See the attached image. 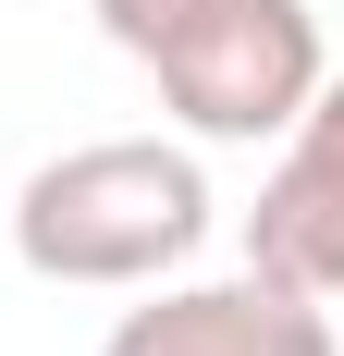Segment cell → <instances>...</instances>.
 Instances as JSON below:
<instances>
[{
  "label": "cell",
  "instance_id": "6da1fadb",
  "mask_svg": "<svg viewBox=\"0 0 344 356\" xmlns=\"http://www.w3.org/2000/svg\"><path fill=\"white\" fill-rule=\"evenodd\" d=\"M209 234V184L160 136H99L37 160L13 197V258L37 283H148Z\"/></svg>",
  "mask_w": 344,
  "mask_h": 356
},
{
  "label": "cell",
  "instance_id": "5b68a950",
  "mask_svg": "<svg viewBox=\"0 0 344 356\" xmlns=\"http://www.w3.org/2000/svg\"><path fill=\"white\" fill-rule=\"evenodd\" d=\"M185 13H209V0H99V25L123 37V49H136V62H148V49H160L172 25H185Z\"/></svg>",
  "mask_w": 344,
  "mask_h": 356
},
{
  "label": "cell",
  "instance_id": "277c9868",
  "mask_svg": "<svg viewBox=\"0 0 344 356\" xmlns=\"http://www.w3.org/2000/svg\"><path fill=\"white\" fill-rule=\"evenodd\" d=\"M99 356H332V307L271 270H234V283H185L160 307H123Z\"/></svg>",
  "mask_w": 344,
  "mask_h": 356
},
{
  "label": "cell",
  "instance_id": "7a4b0ae2",
  "mask_svg": "<svg viewBox=\"0 0 344 356\" xmlns=\"http://www.w3.org/2000/svg\"><path fill=\"white\" fill-rule=\"evenodd\" d=\"M148 74L197 136H283L320 86V13L308 0H209L148 49Z\"/></svg>",
  "mask_w": 344,
  "mask_h": 356
},
{
  "label": "cell",
  "instance_id": "3957f363",
  "mask_svg": "<svg viewBox=\"0 0 344 356\" xmlns=\"http://www.w3.org/2000/svg\"><path fill=\"white\" fill-rule=\"evenodd\" d=\"M246 270H271L320 307L344 295V74H320L308 111L283 123V160L246 209Z\"/></svg>",
  "mask_w": 344,
  "mask_h": 356
}]
</instances>
